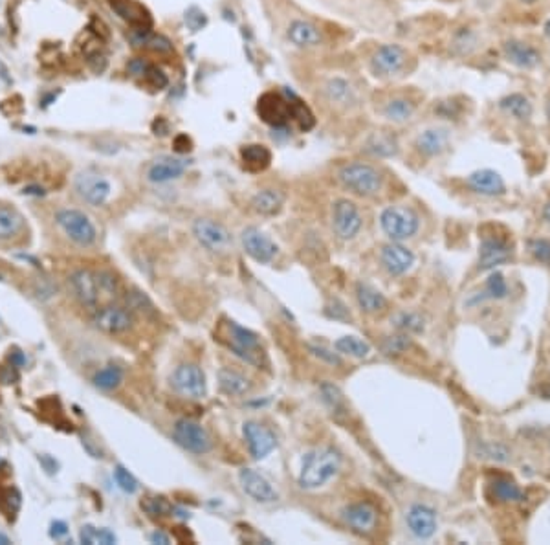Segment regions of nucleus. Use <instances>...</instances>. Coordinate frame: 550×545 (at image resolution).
Segmentation results:
<instances>
[{
  "label": "nucleus",
  "mask_w": 550,
  "mask_h": 545,
  "mask_svg": "<svg viewBox=\"0 0 550 545\" xmlns=\"http://www.w3.org/2000/svg\"><path fill=\"white\" fill-rule=\"evenodd\" d=\"M341 467V455L334 448H318L305 455L299 474V485L314 490L323 487L338 474Z\"/></svg>",
  "instance_id": "f257e3e1"
},
{
  "label": "nucleus",
  "mask_w": 550,
  "mask_h": 545,
  "mask_svg": "<svg viewBox=\"0 0 550 545\" xmlns=\"http://www.w3.org/2000/svg\"><path fill=\"white\" fill-rule=\"evenodd\" d=\"M341 184L360 197H373L382 189L383 178L374 165L365 162L347 163L338 173Z\"/></svg>",
  "instance_id": "f03ea898"
},
{
  "label": "nucleus",
  "mask_w": 550,
  "mask_h": 545,
  "mask_svg": "<svg viewBox=\"0 0 550 545\" xmlns=\"http://www.w3.org/2000/svg\"><path fill=\"white\" fill-rule=\"evenodd\" d=\"M226 327H228V336L222 340L237 357L242 358L246 364L255 365V367H262L266 364V352L262 349L259 335H255L249 329H244L235 322H228Z\"/></svg>",
  "instance_id": "7ed1b4c3"
},
{
  "label": "nucleus",
  "mask_w": 550,
  "mask_h": 545,
  "mask_svg": "<svg viewBox=\"0 0 550 545\" xmlns=\"http://www.w3.org/2000/svg\"><path fill=\"white\" fill-rule=\"evenodd\" d=\"M57 226L63 230L70 240H73L79 246H92L98 240V230L95 224L85 211L73 210V208H65L56 213Z\"/></svg>",
  "instance_id": "20e7f679"
},
{
  "label": "nucleus",
  "mask_w": 550,
  "mask_h": 545,
  "mask_svg": "<svg viewBox=\"0 0 550 545\" xmlns=\"http://www.w3.org/2000/svg\"><path fill=\"white\" fill-rule=\"evenodd\" d=\"M380 224H382L383 232L393 240H405L418 232L420 219L409 208L391 206L380 215Z\"/></svg>",
  "instance_id": "39448f33"
},
{
  "label": "nucleus",
  "mask_w": 550,
  "mask_h": 545,
  "mask_svg": "<svg viewBox=\"0 0 550 545\" xmlns=\"http://www.w3.org/2000/svg\"><path fill=\"white\" fill-rule=\"evenodd\" d=\"M172 437L184 450L191 452V454L202 455L213 448V441H211L207 429L198 422L191 421V419L177 421V424L172 428Z\"/></svg>",
  "instance_id": "423d86ee"
},
{
  "label": "nucleus",
  "mask_w": 550,
  "mask_h": 545,
  "mask_svg": "<svg viewBox=\"0 0 550 545\" xmlns=\"http://www.w3.org/2000/svg\"><path fill=\"white\" fill-rule=\"evenodd\" d=\"M76 193L90 206H103L112 193V185L108 178L95 171H83L73 180Z\"/></svg>",
  "instance_id": "0eeeda50"
},
{
  "label": "nucleus",
  "mask_w": 550,
  "mask_h": 545,
  "mask_svg": "<svg viewBox=\"0 0 550 545\" xmlns=\"http://www.w3.org/2000/svg\"><path fill=\"white\" fill-rule=\"evenodd\" d=\"M172 389L187 397V399H202L206 397V377L202 370L194 364H182L171 375Z\"/></svg>",
  "instance_id": "6e6552de"
},
{
  "label": "nucleus",
  "mask_w": 550,
  "mask_h": 545,
  "mask_svg": "<svg viewBox=\"0 0 550 545\" xmlns=\"http://www.w3.org/2000/svg\"><path fill=\"white\" fill-rule=\"evenodd\" d=\"M408 65V52L400 44H382L370 57V70L380 78L396 76Z\"/></svg>",
  "instance_id": "1a4fd4ad"
},
{
  "label": "nucleus",
  "mask_w": 550,
  "mask_h": 545,
  "mask_svg": "<svg viewBox=\"0 0 550 545\" xmlns=\"http://www.w3.org/2000/svg\"><path fill=\"white\" fill-rule=\"evenodd\" d=\"M257 114L271 127H284L290 121V99L281 92H264L259 98Z\"/></svg>",
  "instance_id": "9d476101"
},
{
  "label": "nucleus",
  "mask_w": 550,
  "mask_h": 545,
  "mask_svg": "<svg viewBox=\"0 0 550 545\" xmlns=\"http://www.w3.org/2000/svg\"><path fill=\"white\" fill-rule=\"evenodd\" d=\"M332 224H334L336 233L341 239H353L360 233L363 220H361L356 204H353L347 198H340L332 206Z\"/></svg>",
  "instance_id": "9b49d317"
},
{
  "label": "nucleus",
  "mask_w": 550,
  "mask_h": 545,
  "mask_svg": "<svg viewBox=\"0 0 550 545\" xmlns=\"http://www.w3.org/2000/svg\"><path fill=\"white\" fill-rule=\"evenodd\" d=\"M197 240L209 252H224L232 245V235L226 228L213 219H197L193 224Z\"/></svg>",
  "instance_id": "f8f14e48"
},
{
  "label": "nucleus",
  "mask_w": 550,
  "mask_h": 545,
  "mask_svg": "<svg viewBox=\"0 0 550 545\" xmlns=\"http://www.w3.org/2000/svg\"><path fill=\"white\" fill-rule=\"evenodd\" d=\"M108 6L121 21H125L134 31H151V11L138 0H108Z\"/></svg>",
  "instance_id": "ddd939ff"
},
{
  "label": "nucleus",
  "mask_w": 550,
  "mask_h": 545,
  "mask_svg": "<svg viewBox=\"0 0 550 545\" xmlns=\"http://www.w3.org/2000/svg\"><path fill=\"white\" fill-rule=\"evenodd\" d=\"M68 285L76 300L81 303L83 307H90L94 309L99 303V296H101V287H99L98 274L90 270H76L68 277Z\"/></svg>",
  "instance_id": "4468645a"
},
{
  "label": "nucleus",
  "mask_w": 550,
  "mask_h": 545,
  "mask_svg": "<svg viewBox=\"0 0 550 545\" xmlns=\"http://www.w3.org/2000/svg\"><path fill=\"white\" fill-rule=\"evenodd\" d=\"M242 434H244V439L248 441L249 454L254 455V459H264L277 447V437H275L274 432L264 424H261V422H244Z\"/></svg>",
  "instance_id": "2eb2a0df"
},
{
  "label": "nucleus",
  "mask_w": 550,
  "mask_h": 545,
  "mask_svg": "<svg viewBox=\"0 0 550 545\" xmlns=\"http://www.w3.org/2000/svg\"><path fill=\"white\" fill-rule=\"evenodd\" d=\"M133 312L125 307L108 305L94 314V325L107 335H120L133 327Z\"/></svg>",
  "instance_id": "dca6fc26"
},
{
  "label": "nucleus",
  "mask_w": 550,
  "mask_h": 545,
  "mask_svg": "<svg viewBox=\"0 0 550 545\" xmlns=\"http://www.w3.org/2000/svg\"><path fill=\"white\" fill-rule=\"evenodd\" d=\"M187 168H190V160L164 155L149 165L147 180L152 182V184H165V182H171L175 178H180Z\"/></svg>",
  "instance_id": "f3484780"
},
{
  "label": "nucleus",
  "mask_w": 550,
  "mask_h": 545,
  "mask_svg": "<svg viewBox=\"0 0 550 545\" xmlns=\"http://www.w3.org/2000/svg\"><path fill=\"white\" fill-rule=\"evenodd\" d=\"M242 245H244L246 253L257 263H270L277 253V245L274 240L262 233L259 228L249 226L242 232Z\"/></svg>",
  "instance_id": "a211bd4d"
},
{
  "label": "nucleus",
  "mask_w": 550,
  "mask_h": 545,
  "mask_svg": "<svg viewBox=\"0 0 550 545\" xmlns=\"http://www.w3.org/2000/svg\"><path fill=\"white\" fill-rule=\"evenodd\" d=\"M239 481H241L242 490L255 501L271 503L279 498L270 481L264 476H261L254 468H242L241 472H239Z\"/></svg>",
  "instance_id": "6ab92c4d"
},
{
  "label": "nucleus",
  "mask_w": 550,
  "mask_h": 545,
  "mask_svg": "<svg viewBox=\"0 0 550 545\" xmlns=\"http://www.w3.org/2000/svg\"><path fill=\"white\" fill-rule=\"evenodd\" d=\"M343 518L353 531L360 534H369L378 524V511L370 503H353L343 509Z\"/></svg>",
  "instance_id": "aec40b11"
},
{
  "label": "nucleus",
  "mask_w": 550,
  "mask_h": 545,
  "mask_svg": "<svg viewBox=\"0 0 550 545\" xmlns=\"http://www.w3.org/2000/svg\"><path fill=\"white\" fill-rule=\"evenodd\" d=\"M409 531L420 540H427L437 531V514L427 505H412L408 512Z\"/></svg>",
  "instance_id": "412c9836"
},
{
  "label": "nucleus",
  "mask_w": 550,
  "mask_h": 545,
  "mask_svg": "<svg viewBox=\"0 0 550 545\" xmlns=\"http://www.w3.org/2000/svg\"><path fill=\"white\" fill-rule=\"evenodd\" d=\"M504 57L510 61L512 65H516L517 68H536L541 63V54L537 52L536 48L530 44L523 43V41L510 39L503 44Z\"/></svg>",
  "instance_id": "4be33fe9"
},
{
  "label": "nucleus",
  "mask_w": 550,
  "mask_h": 545,
  "mask_svg": "<svg viewBox=\"0 0 550 545\" xmlns=\"http://www.w3.org/2000/svg\"><path fill=\"white\" fill-rule=\"evenodd\" d=\"M382 263L385 270L393 275H402L409 270L415 263V255L411 250L402 245H387L382 250Z\"/></svg>",
  "instance_id": "5701e85b"
},
{
  "label": "nucleus",
  "mask_w": 550,
  "mask_h": 545,
  "mask_svg": "<svg viewBox=\"0 0 550 545\" xmlns=\"http://www.w3.org/2000/svg\"><path fill=\"white\" fill-rule=\"evenodd\" d=\"M468 185L475 193L488 195V197L504 193L503 176L497 171H492V169H479V171L472 173L468 176Z\"/></svg>",
  "instance_id": "b1692460"
},
{
  "label": "nucleus",
  "mask_w": 550,
  "mask_h": 545,
  "mask_svg": "<svg viewBox=\"0 0 550 545\" xmlns=\"http://www.w3.org/2000/svg\"><path fill=\"white\" fill-rule=\"evenodd\" d=\"M289 35L290 43L297 48H314L319 46L323 41V35L319 31V28L316 24L308 21H303V19H297L289 26Z\"/></svg>",
  "instance_id": "393cba45"
},
{
  "label": "nucleus",
  "mask_w": 550,
  "mask_h": 545,
  "mask_svg": "<svg viewBox=\"0 0 550 545\" xmlns=\"http://www.w3.org/2000/svg\"><path fill=\"white\" fill-rule=\"evenodd\" d=\"M26 230V219L17 208L0 204V243H8Z\"/></svg>",
  "instance_id": "a878e982"
},
{
  "label": "nucleus",
  "mask_w": 550,
  "mask_h": 545,
  "mask_svg": "<svg viewBox=\"0 0 550 545\" xmlns=\"http://www.w3.org/2000/svg\"><path fill=\"white\" fill-rule=\"evenodd\" d=\"M323 92L328 103L338 107H348L356 103V88L345 78H331L323 86Z\"/></svg>",
  "instance_id": "bb28decb"
},
{
  "label": "nucleus",
  "mask_w": 550,
  "mask_h": 545,
  "mask_svg": "<svg viewBox=\"0 0 550 545\" xmlns=\"http://www.w3.org/2000/svg\"><path fill=\"white\" fill-rule=\"evenodd\" d=\"M510 259V246L501 239H484L479 252V266L481 270H488Z\"/></svg>",
  "instance_id": "cd10ccee"
},
{
  "label": "nucleus",
  "mask_w": 550,
  "mask_h": 545,
  "mask_svg": "<svg viewBox=\"0 0 550 545\" xmlns=\"http://www.w3.org/2000/svg\"><path fill=\"white\" fill-rule=\"evenodd\" d=\"M241 158L249 173H261L270 168L271 151L262 143H248L241 149Z\"/></svg>",
  "instance_id": "c85d7f7f"
},
{
  "label": "nucleus",
  "mask_w": 550,
  "mask_h": 545,
  "mask_svg": "<svg viewBox=\"0 0 550 545\" xmlns=\"http://www.w3.org/2000/svg\"><path fill=\"white\" fill-rule=\"evenodd\" d=\"M219 387L224 395L242 397L251 389V382H249L248 377H244V375L239 373V371L229 370V367H222V370L219 371Z\"/></svg>",
  "instance_id": "c756f323"
},
{
  "label": "nucleus",
  "mask_w": 550,
  "mask_h": 545,
  "mask_svg": "<svg viewBox=\"0 0 550 545\" xmlns=\"http://www.w3.org/2000/svg\"><path fill=\"white\" fill-rule=\"evenodd\" d=\"M284 204V193L279 189L266 188L261 189L251 198V208L261 215H275L279 213Z\"/></svg>",
  "instance_id": "7c9ffc66"
},
{
  "label": "nucleus",
  "mask_w": 550,
  "mask_h": 545,
  "mask_svg": "<svg viewBox=\"0 0 550 545\" xmlns=\"http://www.w3.org/2000/svg\"><path fill=\"white\" fill-rule=\"evenodd\" d=\"M450 143V133L446 129H427L418 134L417 147L427 156L440 155Z\"/></svg>",
  "instance_id": "2f4dec72"
},
{
  "label": "nucleus",
  "mask_w": 550,
  "mask_h": 545,
  "mask_svg": "<svg viewBox=\"0 0 550 545\" xmlns=\"http://www.w3.org/2000/svg\"><path fill=\"white\" fill-rule=\"evenodd\" d=\"M356 297L358 305L361 307V310H365V312L369 314L380 312V310H383L387 307V300L383 297V294H380L376 288L369 287V285H358Z\"/></svg>",
  "instance_id": "473e14b6"
},
{
  "label": "nucleus",
  "mask_w": 550,
  "mask_h": 545,
  "mask_svg": "<svg viewBox=\"0 0 550 545\" xmlns=\"http://www.w3.org/2000/svg\"><path fill=\"white\" fill-rule=\"evenodd\" d=\"M499 107L516 120H529L532 116V103L523 94H510L499 101Z\"/></svg>",
  "instance_id": "72a5a7b5"
},
{
  "label": "nucleus",
  "mask_w": 550,
  "mask_h": 545,
  "mask_svg": "<svg viewBox=\"0 0 550 545\" xmlns=\"http://www.w3.org/2000/svg\"><path fill=\"white\" fill-rule=\"evenodd\" d=\"M365 151L374 156H382V158H387V156L396 155V151H398V143H396V138L391 136V134L374 133L373 136L367 140Z\"/></svg>",
  "instance_id": "f704fd0d"
},
{
  "label": "nucleus",
  "mask_w": 550,
  "mask_h": 545,
  "mask_svg": "<svg viewBox=\"0 0 550 545\" xmlns=\"http://www.w3.org/2000/svg\"><path fill=\"white\" fill-rule=\"evenodd\" d=\"M415 114V103L405 98H393L389 99L383 107V116L395 123H404L409 121Z\"/></svg>",
  "instance_id": "c9c22d12"
},
{
  "label": "nucleus",
  "mask_w": 550,
  "mask_h": 545,
  "mask_svg": "<svg viewBox=\"0 0 550 545\" xmlns=\"http://www.w3.org/2000/svg\"><path fill=\"white\" fill-rule=\"evenodd\" d=\"M123 370L116 364L105 365L103 370H99L94 377V384L103 391H112L120 387V384L123 382Z\"/></svg>",
  "instance_id": "e433bc0d"
},
{
  "label": "nucleus",
  "mask_w": 550,
  "mask_h": 545,
  "mask_svg": "<svg viewBox=\"0 0 550 545\" xmlns=\"http://www.w3.org/2000/svg\"><path fill=\"white\" fill-rule=\"evenodd\" d=\"M334 347L338 352H343L353 358H365L370 352L369 344L356 336H343V338L336 340Z\"/></svg>",
  "instance_id": "4c0bfd02"
},
{
  "label": "nucleus",
  "mask_w": 550,
  "mask_h": 545,
  "mask_svg": "<svg viewBox=\"0 0 550 545\" xmlns=\"http://www.w3.org/2000/svg\"><path fill=\"white\" fill-rule=\"evenodd\" d=\"M290 118L297 121L301 131H310L316 125V118L308 107L296 96H290Z\"/></svg>",
  "instance_id": "58836bf2"
},
{
  "label": "nucleus",
  "mask_w": 550,
  "mask_h": 545,
  "mask_svg": "<svg viewBox=\"0 0 550 545\" xmlns=\"http://www.w3.org/2000/svg\"><path fill=\"white\" fill-rule=\"evenodd\" d=\"M140 506L151 518H165V516H171L175 512V506L162 496H147L142 499Z\"/></svg>",
  "instance_id": "ea45409f"
},
{
  "label": "nucleus",
  "mask_w": 550,
  "mask_h": 545,
  "mask_svg": "<svg viewBox=\"0 0 550 545\" xmlns=\"http://www.w3.org/2000/svg\"><path fill=\"white\" fill-rule=\"evenodd\" d=\"M81 541L83 544L94 545V544H103V545H112L116 544V534L110 532L108 529H95L92 525H85L81 529Z\"/></svg>",
  "instance_id": "a19ab883"
},
{
  "label": "nucleus",
  "mask_w": 550,
  "mask_h": 545,
  "mask_svg": "<svg viewBox=\"0 0 550 545\" xmlns=\"http://www.w3.org/2000/svg\"><path fill=\"white\" fill-rule=\"evenodd\" d=\"M492 489H494L495 498H497L499 501H519V499L523 498V494H521L519 487H517L516 483L510 479L494 481Z\"/></svg>",
  "instance_id": "79ce46f5"
},
{
  "label": "nucleus",
  "mask_w": 550,
  "mask_h": 545,
  "mask_svg": "<svg viewBox=\"0 0 550 545\" xmlns=\"http://www.w3.org/2000/svg\"><path fill=\"white\" fill-rule=\"evenodd\" d=\"M21 509V494L15 489H0V511L2 514L11 518Z\"/></svg>",
  "instance_id": "37998d69"
},
{
  "label": "nucleus",
  "mask_w": 550,
  "mask_h": 545,
  "mask_svg": "<svg viewBox=\"0 0 550 545\" xmlns=\"http://www.w3.org/2000/svg\"><path fill=\"white\" fill-rule=\"evenodd\" d=\"M393 322L398 329L408 332H420L424 329V320L415 312H400L398 316H395Z\"/></svg>",
  "instance_id": "c03bdc74"
},
{
  "label": "nucleus",
  "mask_w": 550,
  "mask_h": 545,
  "mask_svg": "<svg viewBox=\"0 0 550 545\" xmlns=\"http://www.w3.org/2000/svg\"><path fill=\"white\" fill-rule=\"evenodd\" d=\"M321 395H323V400H325V404H327L332 412H340V409L345 408L343 395H341V391L338 389V386H334V384H328V382L323 384Z\"/></svg>",
  "instance_id": "a18cd8bd"
},
{
  "label": "nucleus",
  "mask_w": 550,
  "mask_h": 545,
  "mask_svg": "<svg viewBox=\"0 0 550 545\" xmlns=\"http://www.w3.org/2000/svg\"><path fill=\"white\" fill-rule=\"evenodd\" d=\"M114 479H116L118 487H120L123 492L134 494L138 490L136 477H134L127 468L121 467V464H118V467L114 468Z\"/></svg>",
  "instance_id": "49530a36"
},
{
  "label": "nucleus",
  "mask_w": 550,
  "mask_h": 545,
  "mask_svg": "<svg viewBox=\"0 0 550 545\" xmlns=\"http://www.w3.org/2000/svg\"><path fill=\"white\" fill-rule=\"evenodd\" d=\"M142 79L147 83V85L152 86L155 91H162V88H165L169 83L167 76H165L162 70H158L156 66H152V65L147 66V70H145V73L142 76Z\"/></svg>",
  "instance_id": "de8ad7c7"
},
{
  "label": "nucleus",
  "mask_w": 550,
  "mask_h": 545,
  "mask_svg": "<svg viewBox=\"0 0 550 545\" xmlns=\"http://www.w3.org/2000/svg\"><path fill=\"white\" fill-rule=\"evenodd\" d=\"M486 292H488L490 297H495V300H501V297H504L508 294L507 281H504V277L499 274V272L490 275V280L486 283Z\"/></svg>",
  "instance_id": "09e8293b"
},
{
  "label": "nucleus",
  "mask_w": 550,
  "mask_h": 545,
  "mask_svg": "<svg viewBox=\"0 0 550 545\" xmlns=\"http://www.w3.org/2000/svg\"><path fill=\"white\" fill-rule=\"evenodd\" d=\"M529 250L537 261L550 265V243L545 239H534L529 243Z\"/></svg>",
  "instance_id": "8fccbe9b"
},
{
  "label": "nucleus",
  "mask_w": 550,
  "mask_h": 545,
  "mask_svg": "<svg viewBox=\"0 0 550 545\" xmlns=\"http://www.w3.org/2000/svg\"><path fill=\"white\" fill-rule=\"evenodd\" d=\"M408 347V336H389V338L383 342V351H385V355H400V352H404Z\"/></svg>",
  "instance_id": "3c124183"
},
{
  "label": "nucleus",
  "mask_w": 550,
  "mask_h": 545,
  "mask_svg": "<svg viewBox=\"0 0 550 545\" xmlns=\"http://www.w3.org/2000/svg\"><path fill=\"white\" fill-rule=\"evenodd\" d=\"M482 457H488V459L495 461H507L508 459V450L503 444H484L481 448Z\"/></svg>",
  "instance_id": "603ef678"
},
{
  "label": "nucleus",
  "mask_w": 550,
  "mask_h": 545,
  "mask_svg": "<svg viewBox=\"0 0 550 545\" xmlns=\"http://www.w3.org/2000/svg\"><path fill=\"white\" fill-rule=\"evenodd\" d=\"M98 280H99V287H101V292H107L110 294V296L118 292V281L112 274H108V272H99Z\"/></svg>",
  "instance_id": "864d4df0"
},
{
  "label": "nucleus",
  "mask_w": 550,
  "mask_h": 545,
  "mask_svg": "<svg viewBox=\"0 0 550 545\" xmlns=\"http://www.w3.org/2000/svg\"><path fill=\"white\" fill-rule=\"evenodd\" d=\"M310 351L314 352L316 357L321 358V360H325L327 364L331 365H341V358L336 355V352H331L328 349L325 347H319V345H310Z\"/></svg>",
  "instance_id": "5fc2aeb1"
},
{
  "label": "nucleus",
  "mask_w": 550,
  "mask_h": 545,
  "mask_svg": "<svg viewBox=\"0 0 550 545\" xmlns=\"http://www.w3.org/2000/svg\"><path fill=\"white\" fill-rule=\"evenodd\" d=\"M175 149H177V153H187V151H191V140L187 138V134H178V136L175 138Z\"/></svg>",
  "instance_id": "6e6d98bb"
},
{
  "label": "nucleus",
  "mask_w": 550,
  "mask_h": 545,
  "mask_svg": "<svg viewBox=\"0 0 550 545\" xmlns=\"http://www.w3.org/2000/svg\"><path fill=\"white\" fill-rule=\"evenodd\" d=\"M68 534V527H66L65 521H53L52 524V531H50V536L56 538V540H61L63 536Z\"/></svg>",
  "instance_id": "4d7b16f0"
},
{
  "label": "nucleus",
  "mask_w": 550,
  "mask_h": 545,
  "mask_svg": "<svg viewBox=\"0 0 550 545\" xmlns=\"http://www.w3.org/2000/svg\"><path fill=\"white\" fill-rule=\"evenodd\" d=\"M149 540H151L152 544H162V545L171 544V538H169L167 534H165V532H162V531H155V532H152L151 536H149Z\"/></svg>",
  "instance_id": "13d9d810"
},
{
  "label": "nucleus",
  "mask_w": 550,
  "mask_h": 545,
  "mask_svg": "<svg viewBox=\"0 0 550 545\" xmlns=\"http://www.w3.org/2000/svg\"><path fill=\"white\" fill-rule=\"evenodd\" d=\"M543 219L550 224V202L549 204H545V208H543Z\"/></svg>",
  "instance_id": "bf43d9fd"
},
{
  "label": "nucleus",
  "mask_w": 550,
  "mask_h": 545,
  "mask_svg": "<svg viewBox=\"0 0 550 545\" xmlns=\"http://www.w3.org/2000/svg\"><path fill=\"white\" fill-rule=\"evenodd\" d=\"M9 544H11L9 536H6V534H2V532H0V545H9Z\"/></svg>",
  "instance_id": "052dcab7"
},
{
  "label": "nucleus",
  "mask_w": 550,
  "mask_h": 545,
  "mask_svg": "<svg viewBox=\"0 0 550 545\" xmlns=\"http://www.w3.org/2000/svg\"><path fill=\"white\" fill-rule=\"evenodd\" d=\"M545 35L550 39V19L546 21V24H545Z\"/></svg>",
  "instance_id": "680f3d73"
},
{
  "label": "nucleus",
  "mask_w": 550,
  "mask_h": 545,
  "mask_svg": "<svg viewBox=\"0 0 550 545\" xmlns=\"http://www.w3.org/2000/svg\"><path fill=\"white\" fill-rule=\"evenodd\" d=\"M545 111H546V118H549V120H550V99H549V103H546Z\"/></svg>",
  "instance_id": "e2e57ef3"
},
{
  "label": "nucleus",
  "mask_w": 550,
  "mask_h": 545,
  "mask_svg": "<svg viewBox=\"0 0 550 545\" xmlns=\"http://www.w3.org/2000/svg\"><path fill=\"white\" fill-rule=\"evenodd\" d=\"M523 2H524V4H534L536 0H523Z\"/></svg>",
  "instance_id": "0e129e2a"
}]
</instances>
